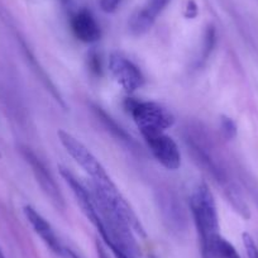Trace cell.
<instances>
[{
  "label": "cell",
  "mask_w": 258,
  "mask_h": 258,
  "mask_svg": "<svg viewBox=\"0 0 258 258\" xmlns=\"http://www.w3.org/2000/svg\"><path fill=\"white\" fill-rule=\"evenodd\" d=\"M153 157L167 170L175 171L181 166V153L178 146L165 132L142 135Z\"/></svg>",
  "instance_id": "obj_7"
},
{
  "label": "cell",
  "mask_w": 258,
  "mask_h": 258,
  "mask_svg": "<svg viewBox=\"0 0 258 258\" xmlns=\"http://www.w3.org/2000/svg\"><path fill=\"white\" fill-rule=\"evenodd\" d=\"M125 109L142 135L165 132L175 121L171 111L155 101L126 99Z\"/></svg>",
  "instance_id": "obj_3"
},
{
  "label": "cell",
  "mask_w": 258,
  "mask_h": 258,
  "mask_svg": "<svg viewBox=\"0 0 258 258\" xmlns=\"http://www.w3.org/2000/svg\"><path fill=\"white\" fill-rule=\"evenodd\" d=\"M89 68L96 75H100L101 73V62L100 57H99L98 53H91L89 56Z\"/></svg>",
  "instance_id": "obj_18"
},
{
  "label": "cell",
  "mask_w": 258,
  "mask_h": 258,
  "mask_svg": "<svg viewBox=\"0 0 258 258\" xmlns=\"http://www.w3.org/2000/svg\"><path fill=\"white\" fill-rule=\"evenodd\" d=\"M185 142L188 148V153L194 158L195 163L209 177H212L219 187H222L224 197L232 204L235 212L244 219H248L250 217L249 209L243 200L239 188L232 180V176L228 168L225 167L223 160L215 152L212 142H209V140L204 135L190 132L186 135Z\"/></svg>",
  "instance_id": "obj_1"
},
{
  "label": "cell",
  "mask_w": 258,
  "mask_h": 258,
  "mask_svg": "<svg viewBox=\"0 0 258 258\" xmlns=\"http://www.w3.org/2000/svg\"><path fill=\"white\" fill-rule=\"evenodd\" d=\"M109 248L111 249V252L114 253L116 258H135L133 254V250H131L129 248L123 247V245L119 244H109Z\"/></svg>",
  "instance_id": "obj_16"
},
{
  "label": "cell",
  "mask_w": 258,
  "mask_h": 258,
  "mask_svg": "<svg viewBox=\"0 0 258 258\" xmlns=\"http://www.w3.org/2000/svg\"><path fill=\"white\" fill-rule=\"evenodd\" d=\"M190 209L200 240L203 258H218L217 243L220 238L217 204L205 182L195 187L190 199Z\"/></svg>",
  "instance_id": "obj_2"
},
{
  "label": "cell",
  "mask_w": 258,
  "mask_h": 258,
  "mask_svg": "<svg viewBox=\"0 0 258 258\" xmlns=\"http://www.w3.org/2000/svg\"><path fill=\"white\" fill-rule=\"evenodd\" d=\"M171 0H147L145 6L132 14L129 18V31L135 36H141L150 31L156 19L167 8Z\"/></svg>",
  "instance_id": "obj_8"
},
{
  "label": "cell",
  "mask_w": 258,
  "mask_h": 258,
  "mask_svg": "<svg viewBox=\"0 0 258 258\" xmlns=\"http://www.w3.org/2000/svg\"><path fill=\"white\" fill-rule=\"evenodd\" d=\"M121 2L123 0H100V8L105 13H113L119 8Z\"/></svg>",
  "instance_id": "obj_17"
},
{
  "label": "cell",
  "mask_w": 258,
  "mask_h": 258,
  "mask_svg": "<svg viewBox=\"0 0 258 258\" xmlns=\"http://www.w3.org/2000/svg\"><path fill=\"white\" fill-rule=\"evenodd\" d=\"M71 29L79 41L84 43H94L101 37V29L95 17L90 11L81 9L71 18Z\"/></svg>",
  "instance_id": "obj_11"
},
{
  "label": "cell",
  "mask_w": 258,
  "mask_h": 258,
  "mask_svg": "<svg viewBox=\"0 0 258 258\" xmlns=\"http://www.w3.org/2000/svg\"><path fill=\"white\" fill-rule=\"evenodd\" d=\"M94 111H95V115L98 116L99 120L104 124V126H105L108 131H110L116 138H119V140L123 141V142L133 143L132 137H131V136H129L120 125H118V124L113 120V118H111L110 115H108L105 111L101 110V108H99V106H94Z\"/></svg>",
  "instance_id": "obj_13"
},
{
  "label": "cell",
  "mask_w": 258,
  "mask_h": 258,
  "mask_svg": "<svg viewBox=\"0 0 258 258\" xmlns=\"http://www.w3.org/2000/svg\"><path fill=\"white\" fill-rule=\"evenodd\" d=\"M163 200H165V203L162 205V212L165 214V222H167L171 228L178 232L185 225L182 208L176 203V199H173L172 197H166Z\"/></svg>",
  "instance_id": "obj_12"
},
{
  "label": "cell",
  "mask_w": 258,
  "mask_h": 258,
  "mask_svg": "<svg viewBox=\"0 0 258 258\" xmlns=\"http://www.w3.org/2000/svg\"><path fill=\"white\" fill-rule=\"evenodd\" d=\"M0 258H6V255H4L3 250H2V249H0Z\"/></svg>",
  "instance_id": "obj_20"
},
{
  "label": "cell",
  "mask_w": 258,
  "mask_h": 258,
  "mask_svg": "<svg viewBox=\"0 0 258 258\" xmlns=\"http://www.w3.org/2000/svg\"><path fill=\"white\" fill-rule=\"evenodd\" d=\"M24 215H26V218L28 219L29 224L32 225L34 232H36L37 234L41 237V239L46 243L47 247H48L52 252L56 253V254L64 255V248L66 247H63L62 243L59 242L58 237L56 235V233H54L51 224H49V223L47 222L34 208L29 207V205L24 207Z\"/></svg>",
  "instance_id": "obj_10"
},
{
  "label": "cell",
  "mask_w": 258,
  "mask_h": 258,
  "mask_svg": "<svg viewBox=\"0 0 258 258\" xmlns=\"http://www.w3.org/2000/svg\"><path fill=\"white\" fill-rule=\"evenodd\" d=\"M217 255L218 258H240L239 253L234 248L232 243L228 242L227 239L220 235L217 243Z\"/></svg>",
  "instance_id": "obj_14"
},
{
  "label": "cell",
  "mask_w": 258,
  "mask_h": 258,
  "mask_svg": "<svg viewBox=\"0 0 258 258\" xmlns=\"http://www.w3.org/2000/svg\"><path fill=\"white\" fill-rule=\"evenodd\" d=\"M150 258H158V257H156V255H150Z\"/></svg>",
  "instance_id": "obj_21"
},
{
  "label": "cell",
  "mask_w": 258,
  "mask_h": 258,
  "mask_svg": "<svg viewBox=\"0 0 258 258\" xmlns=\"http://www.w3.org/2000/svg\"><path fill=\"white\" fill-rule=\"evenodd\" d=\"M59 173H61V176L63 177V180L66 181V183L70 186L71 190H73L74 195H75L76 198V202L80 205L81 210H83V213L85 214V217L90 220V223L94 227H96V225L101 222V218L98 209H96V205L95 203H94L93 195H91L90 191H89L88 188L75 177V175H74L73 172H70L66 167H59Z\"/></svg>",
  "instance_id": "obj_9"
},
{
  "label": "cell",
  "mask_w": 258,
  "mask_h": 258,
  "mask_svg": "<svg viewBox=\"0 0 258 258\" xmlns=\"http://www.w3.org/2000/svg\"><path fill=\"white\" fill-rule=\"evenodd\" d=\"M96 252H98V257L99 258H110L109 254L106 253V250L104 249V247L101 245V243L96 242Z\"/></svg>",
  "instance_id": "obj_19"
},
{
  "label": "cell",
  "mask_w": 258,
  "mask_h": 258,
  "mask_svg": "<svg viewBox=\"0 0 258 258\" xmlns=\"http://www.w3.org/2000/svg\"><path fill=\"white\" fill-rule=\"evenodd\" d=\"M109 71L126 93H135L145 84V76L141 69L128 57L118 52H114L109 57Z\"/></svg>",
  "instance_id": "obj_5"
},
{
  "label": "cell",
  "mask_w": 258,
  "mask_h": 258,
  "mask_svg": "<svg viewBox=\"0 0 258 258\" xmlns=\"http://www.w3.org/2000/svg\"><path fill=\"white\" fill-rule=\"evenodd\" d=\"M57 137L66 150V152L90 176L93 182L99 183V185L113 183L110 176L108 175L100 161L93 155V152L83 142H80L78 138H75L71 133L66 132L63 129H59L57 132Z\"/></svg>",
  "instance_id": "obj_4"
},
{
  "label": "cell",
  "mask_w": 258,
  "mask_h": 258,
  "mask_svg": "<svg viewBox=\"0 0 258 258\" xmlns=\"http://www.w3.org/2000/svg\"><path fill=\"white\" fill-rule=\"evenodd\" d=\"M220 129H222V133L227 140H232L237 135V125H235L234 121L232 120L228 116H223L222 120H220Z\"/></svg>",
  "instance_id": "obj_15"
},
{
  "label": "cell",
  "mask_w": 258,
  "mask_h": 258,
  "mask_svg": "<svg viewBox=\"0 0 258 258\" xmlns=\"http://www.w3.org/2000/svg\"><path fill=\"white\" fill-rule=\"evenodd\" d=\"M22 155H23L24 160L27 161L29 166L32 168V172H33L34 177H36L37 182L41 186L42 191L46 194V197L48 198L49 202L52 203L54 208H57L58 210L64 209V199L62 192L59 191L58 185H57L56 180L52 176V173L49 172L47 166L44 165V162H42L41 158L31 151L29 148H23L22 150Z\"/></svg>",
  "instance_id": "obj_6"
}]
</instances>
